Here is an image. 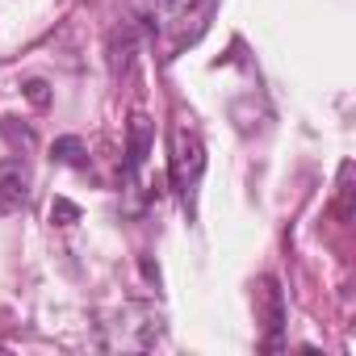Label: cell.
Masks as SVG:
<instances>
[{
  "mask_svg": "<svg viewBox=\"0 0 356 356\" xmlns=\"http://www.w3.org/2000/svg\"><path fill=\"white\" fill-rule=\"evenodd\" d=\"M26 97H30L34 105H47V101H51V97H47V84H42V80H30V84H26Z\"/></svg>",
  "mask_w": 356,
  "mask_h": 356,
  "instance_id": "obj_8",
  "label": "cell"
},
{
  "mask_svg": "<svg viewBox=\"0 0 356 356\" xmlns=\"http://www.w3.org/2000/svg\"><path fill=\"white\" fill-rule=\"evenodd\" d=\"M26 202H30V172L13 159V163L0 168V218L17 214Z\"/></svg>",
  "mask_w": 356,
  "mask_h": 356,
  "instance_id": "obj_3",
  "label": "cell"
},
{
  "mask_svg": "<svg viewBox=\"0 0 356 356\" xmlns=\"http://www.w3.org/2000/svg\"><path fill=\"white\" fill-rule=\"evenodd\" d=\"M260 298H264V327H268V348H277V335H281V318H285V306H281V289L273 277L260 281Z\"/></svg>",
  "mask_w": 356,
  "mask_h": 356,
  "instance_id": "obj_5",
  "label": "cell"
},
{
  "mask_svg": "<svg viewBox=\"0 0 356 356\" xmlns=\"http://www.w3.org/2000/svg\"><path fill=\"white\" fill-rule=\"evenodd\" d=\"M55 159L59 163H72V168H84V143L80 138H59L55 143Z\"/></svg>",
  "mask_w": 356,
  "mask_h": 356,
  "instance_id": "obj_6",
  "label": "cell"
},
{
  "mask_svg": "<svg viewBox=\"0 0 356 356\" xmlns=\"http://www.w3.org/2000/svg\"><path fill=\"white\" fill-rule=\"evenodd\" d=\"M151 138H155L151 118H147V113H134V118H130V134H126V172H130V176L143 168V159H147V151H151Z\"/></svg>",
  "mask_w": 356,
  "mask_h": 356,
  "instance_id": "obj_4",
  "label": "cell"
},
{
  "mask_svg": "<svg viewBox=\"0 0 356 356\" xmlns=\"http://www.w3.org/2000/svg\"><path fill=\"white\" fill-rule=\"evenodd\" d=\"M206 172V147H202V134L181 118L168 134V181L181 197V210L193 218L197 214V181Z\"/></svg>",
  "mask_w": 356,
  "mask_h": 356,
  "instance_id": "obj_2",
  "label": "cell"
},
{
  "mask_svg": "<svg viewBox=\"0 0 356 356\" xmlns=\"http://www.w3.org/2000/svg\"><path fill=\"white\" fill-rule=\"evenodd\" d=\"M51 222H55V227H72V222H80V206H72L67 197H55V206H51Z\"/></svg>",
  "mask_w": 356,
  "mask_h": 356,
  "instance_id": "obj_7",
  "label": "cell"
},
{
  "mask_svg": "<svg viewBox=\"0 0 356 356\" xmlns=\"http://www.w3.org/2000/svg\"><path fill=\"white\" fill-rule=\"evenodd\" d=\"M214 5L218 0H147V26L159 42L163 59H176L210 30Z\"/></svg>",
  "mask_w": 356,
  "mask_h": 356,
  "instance_id": "obj_1",
  "label": "cell"
}]
</instances>
